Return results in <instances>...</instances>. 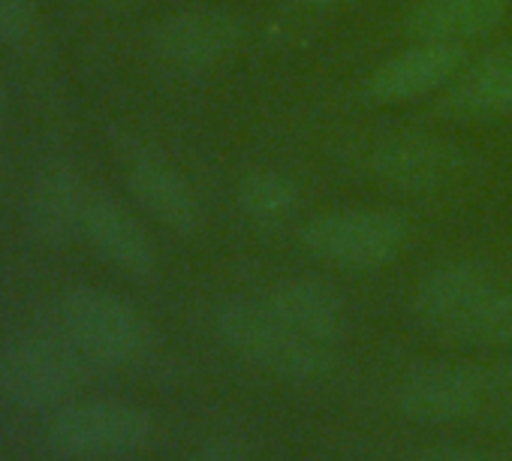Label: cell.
<instances>
[{"mask_svg":"<svg viewBox=\"0 0 512 461\" xmlns=\"http://www.w3.org/2000/svg\"><path fill=\"white\" fill-rule=\"evenodd\" d=\"M422 323L470 344H512V293L470 266H443L422 278L413 296Z\"/></svg>","mask_w":512,"mask_h":461,"instance_id":"6da1fadb","label":"cell"},{"mask_svg":"<svg viewBox=\"0 0 512 461\" xmlns=\"http://www.w3.org/2000/svg\"><path fill=\"white\" fill-rule=\"evenodd\" d=\"M55 326L76 353L103 368L133 365L148 350V326L133 305L100 287H76L61 296Z\"/></svg>","mask_w":512,"mask_h":461,"instance_id":"7a4b0ae2","label":"cell"},{"mask_svg":"<svg viewBox=\"0 0 512 461\" xmlns=\"http://www.w3.org/2000/svg\"><path fill=\"white\" fill-rule=\"evenodd\" d=\"M7 115V85H4V76H0V121Z\"/></svg>","mask_w":512,"mask_h":461,"instance_id":"44dd1931","label":"cell"},{"mask_svg":"<svg viewBox=\"0 0 512 461\" xmlns=\"http://www.w3.org/2000/svg\"><path fill=\"white\" fill-rule=\"evenodd\" d=\"M371 172L398 193L428 196L458 184L467 175V157L458 145L431 133H392L374 145Z\"/></svg>","mask_w":512,"mask_h":461,"instance_id":"52a82bcc","label":"cell"},{"mask_svg":"<svg viewBox=\"0 0 512 461\" xmlns=\"http://www.w3.org/2000/svg\"><path fill=\"white\" fill-rule=\"evenodd\" d=\"M311 4H323V7H329V4H341V0H311Z\"/></svg>","mask_w":512,"mask_h":461,"instance_id":"7402d4cb","label":"cell"},{"mask_svg":"<svg viewBox=\"0 0 512 461\" xmlns=\"http://www.w3.org/2000/svg\"><path fill=\"white\" fill-rule=\"evenodd\" d=\"M440 115L461 121L512 115V43L464 70L440 100Z\"/></svg>","mask_w":512,"mask_h":461,"instance_id":"4fadbf2b","label":"cell"},{"mask_svg":"<svg viewBox=\"0 0 512 461\" xmlns=\"http://www.w3.org/2000/svg\"><path fill=\"white\" fill-rule=\"evenodd\" d=\"M302 245L335 269H377L407 245V220L377 208L329 211L302 229Z\"/></svg>","mask_w":512,"mask_h":461,"instance_id":"277c9868","label":"cell"},{"mask_svg":"<svg viewBox=\"0 0 512 461\" xmlns=\"http://www.w3.org/2000/svg\"><path fill=\"white\" fill-rule=\"evenodd\" d=\"M193 461H250V458H247V452H244L238 443H232V440H211V443H205V446L193 455Z\"/></svg>","mask_w":512,"mask_h":461,"instance_id":"ffe728a7","label":"cell"},{"mask_svg":"<svg viewBox=\"0 0 512 461\" xmlns=\"http://www.w3.org/2000/svg\"><path fill=\"white\" fill-rule=\"evenodd\" d=\"M217 329L238 356L263 371L290 380H317L332 368L329 347L299 335L269 305L241 299L226 302L217 311Z\"/></svg>","mask_w":512,"mask_h":461,"instance_id":"3957f363","label":"cell"},{"mask_svg":"<svg viewBox=\"0 0 512 461\" xmlns=\"http://www.w3.org/2000/svg\"><path fill=\"white\" fill-rule=\"evenodd\" d=\"M461 64L464 46L458 43H413L371 73L368 91L383 103L416 100L443 88L461 70Z\"/></svg>","mask_w":512,"mask_h":461,"instance_id":"8fae6325","label":"cell"},{"mask_svg":"<svg viewBox=\"0 0 512 461\" xmlns=\"http://www.w3.org/2000/svg\"><path fill=\"white\" fill-rule=\"evenodd\" d=\"M419 461H509L497 452H482V449H428L419 455Z\"/></svg>","mask_w":512,"mask_h":461,"instance_id":"d6986e66","label":"cell"},{"mask_svg":"<svg viewBox=\"0 0 512 461\" xmlns=\"http://www.w3.org/2000/svg\"><path fill=\"white\" fill-rule=\"evenodd\" d=\"M127 181L136 202L163 226L175 229L181 236H190L199 229L202 223L199 196L187 184V178L178 169H172L166 160L154 154H133Z\"/></svg>","mask_w":512,"mask_h":461,"instance_id":"7c38bea8","label":"cell"},{"mask_svg":"<svg viewBox=\"0 0 512 461\" xmlns=\"http://www.w3.org/2000/svg\"><path fill=\"white\" fill-rule=\"evenodd\" d=\"M34 0H0V43H22L34 28Z\"/></svg>","mask_w":512,"mask_h":461,"instance_id":"ac0fdd59","label":"cell"},{"mask_svg":"<svg viewBox=\"0 0 512 461\" xmlns=\"http://www.w3.org/2000/svg\"><path fill=\"white\" fill-rule=\"evenodd\" d=\"M151 437V416L124 401H88L61 410L49 443L64 458H112L136 452Z\"/></svg>","mask_w":512,"mask_h":461,"instance_id":"8992f818","label":"cell"},{"mask_svg":"<svg viewBox=\"0 0 512 461\" xmlns=\"http://www.w3.org/2000/svg\"><path fill=\"white\" fill-rule=\"evenodd\" d=\"M509 10V0H419L407 13L413 43H458L491 34Z\"/></svg>","mask_w":512,"mask_h":461,"instance_id":"5bb4252c","label":"cell"},{"mask_svg":"<svg viewBox=\"0 0 512 461\" xmlns=\"http://www.w3.org/2000/svg\"><path fill=\"white\" fill-rule=\"evenodd\" d=\"M88 199L91 190H85L82 178L70 166L64 163L46 166L37 175L28 202V220L34 226V233L52 245L70 242L73 236L82 233Z\"/></svg>","mask_w":512,"mask_h":461,"instance_id":"9a60e30c","label":"cell"},{"mask_svg":"<svg viewBox=\"0 0 512 461\" xmlns=\"http://www.w3.org/2000/svg\"><path fill=\"white\" fill-rule=\"evenodd\" d=\"M241 211L263 229L284 226L299 208V187L275 169H253L238 181Z\"/></svg>","mask_w":512,"mask_h":461,"instance_id":"e0dca14e","label":"cell"},{"mask_svg":"<svg viewBox=\"0 0 512 461\" xmlns=\"http://www.w3.org/2000/svg\"><path fill=\"white\" fill-rule=\"evenodd\" d=\"M82 236L109 266L121 269L130 278H151L157 269L148 233L121 202L106 193H91L82 220Z\"/></svg>","mask_w":512,"mask_h":461,"instance_id":"30bf717a","label":"cell"},{"mask_svg":"<svg viewBox=\"0 0 512 461\" xmlns=\"http://www.w3.org/2000/svg\"><path fill=\"white\" fill-rule=\"evenodd\" d=\"M287 326L299 335L329 347L344 329V302L341 296L317 278H290L281 281L266 302Z\"/></svg>","mask_w":512,"mask_h":461,"instance_id":"2e32d148","label":"cell"},{"mask_svg":"<svg viewBox=\"0 0 512 461\" xmlns=\"http://www.w3.org/2000/svg\"><path fill=\"white\" fill-rule=\"evenodd\" d=\"M85 359L55 329L13 341L0 356V389L22 407H46L70 395L82 377Z\"/></svg>","mask_w":512,"mask_h":461,"instance_id":"5b68a950","label":"cell"},{"mask_svg":"<svg viewBox=\"0 0 512 461\" xmlns=\"http://www.w3.org/2000/svg\"><path fill=\"white\" fill-rule=\"evenodd\" d=\"M241 43V22L226 10L196 7L169 16L151 37L154 61L175 76H199L223 64Z\"/></svg>","mask_w":512,"mask_h":461,"instance_id":"ba28073f","label":"cell"},{"mask_svg":"<svg viewBox=\"0 0 512 461\" xmlns=\"http://www.w3.org/2000/svg\"><path fill=\"white\" fill-rule=\"evenodd\" d=\"M491 389V374L467 365H425L404 377L398 404L422 422H452L479 410Z\"/></svg>","mask_w":512,"mask_h":461,"instance_id":"9c48e42d","label":"cell"}]
</instances>
